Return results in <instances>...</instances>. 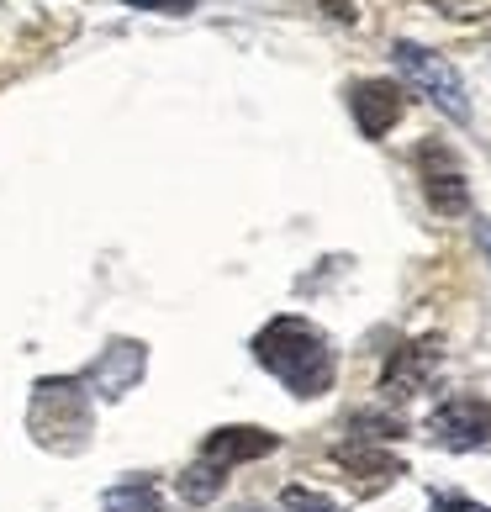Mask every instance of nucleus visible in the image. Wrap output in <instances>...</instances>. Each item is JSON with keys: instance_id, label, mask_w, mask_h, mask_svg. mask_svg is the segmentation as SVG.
<instances>
[{"instance_id": "3", "label": "nucleus", "mask_w": 491, "mask_h": 512, "mask_svg": "<svg viewBox=\"0 0 491 512\" xmlns=\"http://www.w3.org/2000/svg\"><path fill=\"white\" fill-rule=\"evenodd\" d=\"M418 169H423V196L439 217H465L470 212V185L460 159L444 143H423L418 148Z\"/></svg>"}, {"instance_id": "16", "label": "nucleus", "mask_w": 491, "mask_h": 512, "mask_svg": "<svg viewBox=\"0 0 491 512\" xmlns=\"http://www.w3.org/2000/svg\"><path fill=\"white\" fill-rule=\"evenodd\" d=\"M433 6H444V11H455V16H460V6H470V0H433Z\"/></svg>"}, {"instance_id": "13", "label": "nucleus", "mask_w": 491, "mask_h": 512, "mask_svg": "<svg viewBox=\"0 0 491 512\" xmlns=\"http://www.w3.org/2000/svg\"><path fill=\"white\" fill-rule=\"evenodd\" d=\"M127 6H138V11H169V16H185V11H196V0H127Z\"/></svg>"}, {"instance_id": "7", "label": "nucleus", "mask_w": 491, "mask_h": 512, "mask_svg": "<svg viewBox=\"0 0 491 512\" xmlns=\"http://www.w3.org/2000/svg\"><path fill=\"white\" fill-rule=\"evenodd\" d=\"M275 444L280 439L270 428H217V433H206L201 460L217 465V470H233L243 460H264V454H275Z\"/></svg>"}, {"instance_id": "12", "label": "nucleus", "mask_w": 491, "mask_h": 512, "mask_svg": "<svg viewBox=\"0 0 491 512\" xmlns=\"http://www.w3.org/2000/svg\"><path fill=\"white\" fill-rule=\"evenodd\" d=\"M286 507L291 512H338L328 497H317V491H307V486H286Z\"/></svg>"}, {"instance_id": "8", "label": "nucleus", "mask_w": 491, "mask_h": 512, "mask_svg": "<svg viewBox=\"0 0 491 512\" xmlns=\"http://www.w3.org/2000/svg\"><path fill=\"white\" fill-rule=\"evenodd\" d=\"M138 375H143V344H111L96 359V370L85 375V386H96L101 396H122Z\"/></svg>"}, {"instance_id": "4", "label": "nucleus", "mask_w": 491, "mask_h": 512, "mask_svg": "<svg viewBox=\"0 0 491 512\" xmlns=\"http://www.w3.org/2000/svg\"><path fill=\"white\" fill-rule=\"evenodd\" d=\"M428 428L439 433V444H449V449L491 444V402L486 396H449V402L428 417Z\"/></svg>"}, {"instance_id": "11", "label": "nucleus", "mask_w": 491, "mask_h": 512, "mask_svg": "<svg viewBox=\"0 0 491 512\" xmlns=\"http://www.w3.org/2000/svg\"><path fill=\"white\" fill-rule=\"evenodd\" d=\"M222 486H228V470H217V465L196 460V465L180 476V497L191 502V507H206L212 497H222Z\"/></svg>"}, {"instance_id": "10", "label": "nucleus", "mask_w": 491, "mask_h": 512, "mask_svg": "<svg viewBox=\"0 0 491 512\" xmlns=\"http://www.w3.org/2000/svg\"><path fill=\"white\" fill-rule=\"evenodd\" d=\"M159 481L154 476H132L127 486L106 491V512H159Z\"/></svg>"}, {"instance_id": "9", "label": "nucleus", "mask_w": 491, "mask_h": 512, "mask_svg": "<svg viewBox=\"0 0 491 512\" xmlns=\"http://www.w3.org/2000/svg\"><path fill=\"white\" fill-rule=\"evenodd\" d=\"M333 460L349 470V476H360L365 486H386L402 476V460H391L386 449H375V439H354V444H338Z\"/></svg>"}, {"instance_id": "1", "label": "nucleus", "mask_w": 491, "mask_h": 512, "mask_svg": "<svg viewBox=\"0 0 491 512\" xmlns=\"http://www.w3.org/2000/svg\"><path fill=\"white\" fill-rule=\"evenodd\" d=\"M254 354H259V365L270 370L280 386H291L296 396L333 391L338 359L328 349L323 328H312L307 317H275V322H264L259 338H254Z\"/></svg>"}, {"instance_id": "15", "label": "nucleus", "mask_w": 491, "mask_h": 512, "mask_svg": "<svg viewBox=\"0 0 491 512\" xmlns=\"http://www.w3.org/2000/svg\"><path fill=\"white\" fill-rule=\"evenodd\" d=\"M476 238H481V249L491 254V222H476Z\"/></svg>"}, {"instance_id": "14", "label": "nucleus", "mask_w": 491, "mask_h": 512, "mask_svg": "<svg viewBox=\"0 0 491 512\" xmlns=\"http://www.w3.org/2000/svg\"><path fill=\"white\" fill-rule=\"evenodd\" d=\"M323 11L333 22H360V11H354V0H323Z\"/></svg>"}, {"instance_id": "2", "label": "nucleus", "mask_w": 491, "mask_h": 512, "mask_svg": "<svg viewBox=\"0 0 491 512\" xmlns=\"http://www.w3.org/2000/svg\"><path fill=\"white\" fill-rule=\"evenodd\" d=\"M396 69L407 74L412 85L423 90V96L444 111V117H455V122H470V101H465V80L455 74V64L444 59V53H433V48H418V43H396Z\"/></svg>"}, {"instance_id": "6", "label": "nucleus", "mask_w": 491, "mask_h": 512, "mask_svg": "<svg viewBox=\"0 0 491 512\" xmlns=\"http://www.w3.org/2000/svg\"><path fill=\"white\" fill-rule=\"evenodd\" d=\"M439 338H412V344H402L391 354V365H386V375H381V391L386 396H412V391H423L428 386V375L439 370Z\"/></svg>"}, {"instance_id": "5", "label": "nucleus", "mask_w": 491, "mask_h": 512, "mask_svg": "<svg viewBox=\"0 0 491 512\" xmlns=\"http://www.w3.org/2000/svg\"><path fill=\"white\" fill-rule=\"evenodd\" d=\"M349 106H354V122H360L365 138H386L407 111V90L396 80H360L349 90Z\"/></svg>"}]
</instances>
